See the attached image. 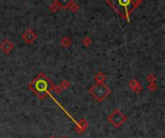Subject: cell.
I'll list each match as a JSON object with an SVG mask.
<instances>
[{"label": "cell", "instance_id": "14", "mask_svg": "<svg viewBox=\"0 0 165 138\" xmlns=\"http://www.w3.org/2000/svg\"><path fill=\"white\" fill-rule=\"evenodd\" d=\"M70 9H71V11L72 13H75V12H77L78 11V9H79V6L76 4V3H72V4L70 6Z\"/></svg>", "mask_w": 165, "mask_h": 138}, {"label": "cell", "instance_id": "5", "mask_svg": "<svg viewBox=\"0 0 165 138\" xmlns=\"http://www.w3.org/2000/svg\"><path fill=\"white\" fill-rule=\"evenodd\" d=\"M22 40H23L25 43H27V44H33L34 42L36 41L37 39V35H36V33L33 31V30H26V31L22 34Z\"/></svg>", "mask_w": 165, "mask_h": 138}, {"label": "cell", "instance_id": "1", "mask_svg": "<svg viewBox=\"0 0 165 138\" xmlns=\"http://www.w3.org/2000/svg\"><path fill=\"white\" fill-rule=\"evenodd\" d=\"M107 3L116 11L118 15L129 21V15L136 8L134 5V0H106Z\"/></svg>", "mask_w": 165, "mask_h": 138}, {"label": "cell", "instance_id": "3", "mask_svg": "<svg viewBox=\"0 0 165 138\" xmlns=\"http://www.w3.org/2000/svg\"><path fill=\"white\" fill-rule=\"evenodd\" d=\"M89 92L98 101H102L111 93V90L104 83H97L90 88Z\"/></svg>", "mask_w": 165, "mask_h": 138}, {"label": "cell", "instance_id": "4", "mask_svg": "<svg viewBox=\"0 0 165 138\" xmlns=\"http://www.w3.org/2000/svg\"><path fill=\"white\" fill-rule=\"evenodd\" d=\"M108 121L115 128H120L126 121V116L123 114L119 109H115L108 117Z\"/></svg>", "mask_w": 165, "mask_h": 138}, {"label": "cell", "instance_id": "19", "mask_svg": "<svg viewBox=\"0 0 165 138\" xmlns=\"http://www.w3.org/2000/svg\"><path fill=\"white\" fill-rule=\"evenodd\" d=\"M49 138H55V137H53V136H51V137H49Z\"/></svg>", "mask_w": 165, "mask_h": 138}, {"label": "cell", "instance_id": "18", "mask_svg": "<svg viewBox=\"0 0 165 138\" xmlns=\"http://www.w3.org/2000/svg\"><path fill=\"white\" fill-rule=\"evenodd\" d=\"M148 88H149V90H151V91H155V90L156 89V83H155V82L150 83L149 85H148Z\"/></svg>", "mask_w": 165, "mask_h": 138}, {"label": "cell", "instance_id": "10", "mask_svg": "<svg viewBox=\"0 0 165 138\" xmlns=\"http://www.w3.org/2000/svg\"><path fill=\"white\" fill-rule=\"evenodd\" d=\"M61 45H62L64 47H70L72 45V40L69 37H64L63 39L61 40Z\"/></svg>", "mask_w": 165, "mask_h": 138}, {"label": "cell", "instance_id": "13", "mask_svg": "<svg viewBox=\"0 0 165 138\" xmlns=\"http://www.w3.org/2000/svg\"><path fill=\"white\" fill-rule=\"evenodd\" d=\"M60 86H61L62 89H68V88L71 86V83L69 81H67V80H63V81L61 82Z\"/></svg>", "mask_w": 165, "mask_h": 138}, {"label": "cell", "instance_id": "9", "mask_svg": "<svg viewBox=\"0 0 165 138\" xmlns=\"http://www.w3.org/2000/svg\"><path fill=\"white\" fill-rule=\"evenodd\" d=\"M106 79V77H105V75L102 74V72H98L97 74H96V76H95V80H96V82L97 83H103L104 82V80Z\"/></svg>", "mask_w": 165, "mask_h": 138}, {"label": "cell", "instance_id": "16", "mask_svg": "<svg viewBox=\"0 0 165 138\" xmlns=\"http://www.w3.org/2000/svg\"><path fill=\"white\" fill-rule=\"evenodd\" d=\"M147 80H148V81H149L150 83L155 82V81H156V76L153 75V74H149L148 77H147Z\"/></svg>", "mask_w": 165, "mask_h": 138}, {"label": "cell", "instance_id": "12", "mask_svg": "<svg viewBox=\"0 0 165 138\" xmlns=\"http://www.w3.org/2000/svg\"><path fill=\"white\" fill-rule=\"evenodd\" d=\"M48 9L51 11V12H53V13H55V12H57V11H58V9H59V6L56 4L55 2H53L52 4L48 7Z\"/></svg>", "mask_w": 165, "mask_h": 138}, {"label": "cell", "instance_id": "11", "mask_svg": "<svg viewBox=\"0 0 165 138\" xmlns=\"http://www.w3.org/2000/svg\"><path fill=\"white\" fill-rule=\"evenodd\" d=\"M78 126H80V130H81V132H82L83 130H85L88 128V123L84 120V119H82V120H80Z\"/></svg>", "mask_w": 165, "mask_h": 138}, {"label": "cell", "instance_id": "17", "mask_svg": "<svg viewBox=\"0 0 165 138\" xmlns=\"http://www.w3.org/2000/svg\"><path fill=\"white\" fill-rule=\"evenodd\" d=\"M52 89L54 90L55 94H60L61 92H62V88H61V86H60V85L56 86V87H54V86H53V88H52Z\"/></svg>", "mask_w": 165, "mask_h": 138}, {"label": "cell", "instance_id": "2", "mask_svg": "<svg viewBox=\"0 0 165 138\" xmlns=\"http://www.w3.org/2000/svg\"><path fill=\"white\" fill-rule=\"evenodd\" d=\"M30 88H31V89L35 92V94L39 96L41 99H44L45 96L50 90H52L53 84L49 81L44 74H41L30 84Z\"/></svg>", "mask_w": 165, "mask_h": 138}, {"label": "cell", "instance_id": "6", "mask_svg": "<svg viewBox=\"0 0 165 138\" xmlns=\"http://www.w3.org/2000/svg\"><path fill=\"white\" fill-rule=\"evenodd\" d=\"M0 48H1L5 53L8 54V53H10L11 50L14 48V44L9 40H4L1 43V45H0Z\"/></svg>", "mask_w": 165, "mask_h": 138}, {"label": "cell", "instance_id": "8", "mask_svg": "<svg viewBox=\"0 0 165 138\" xmlns=\"http://www.w3.org/2000/svg\"><path fill=\"white\" fill-rule=\"evenodd\" d=\"M129 86L132 89V91H134L135 93H140V92L143 90V88L140 85V83L135 79H132L131 81L129 82Z\"/></svg>", "mask_w": 165, "mask_h": 138}, {"label": "cell", "instance_id": "15", "mask_svg": "<svg viewBox=\"0 0 165 138\" xmlns=\"http://www.w3.org/2000/svg\"><path fill=\"white\" fill-rule=\"evenodd\" d=\"M91 44H92V40H91V38L86 37L85 39L83 40V45H85V47H90Z\"/></svg>", "mask_w": 165, "mask_h": 138}, {"label": "cell", "instance_id": "7", "mask_svg": "<svg viewBox=\"0 0 165 138\" xmlns=\"http://www.w3.org/2000/svg\"><path fill=\"white\" fill-rule=\"evenodd\" d=\"M54 2L59 6V8L67 9L74 2V0H54Z\"/></svg>", "mask_w": 165, "mask_h": 138}]
</instances>
